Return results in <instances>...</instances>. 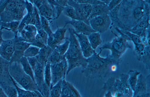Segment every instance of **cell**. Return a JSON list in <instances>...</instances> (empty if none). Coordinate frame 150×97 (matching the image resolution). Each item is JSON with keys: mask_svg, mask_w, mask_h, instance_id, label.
Listing matches in <instances>:
<instances>
[{"mask_svg": "<svg viewBox=\"0 0 150 97\" xmlns=\"http://www.w3.org/2000/svg\"><path fill=\"white\" fill-rule=\"evenodd\" d=\"M3 41L1 37V32H0V46L1 45Z\"/></svg>", "mask_w": 150, "mask_h": 97, "instance_id": "cell-47", "label": "cell"}, {"mask_svg": "<svg viewBox=\"0 0 150 97\" xmlns=\"http://www.w3.org/2000/svg\"><path fill=\"white\" fill-rule=\"evenodd\" d=\"M35 23L34 25L36 27L37 30L42 29L40 22V15L39 13L38 10L36 12L35 15Z\"/></svg>", "mask_w": 150, "mask_h": 97, "instance_id": "cell-40", "label": "cell"}, {"mask_svg": "<svg viewBox=\"0 0 150 97\" xmlns=\"http://www.w3.org/2000/svg\"><path fill=\"white\" fill-rule=\"evenodd\" d=\"M0 97H8L0 87Z\"/></svg>", "mask_w": 150, "mask_h": 97, "instance_id": "cell-45", "label": "cell"}, {"mask_svg": "<svg viewBox=\"0 0 150 97\" xmlns=\"http://www.w3.org/2000/svg\"><path fill=\"white\" fill-rule=\"evenodd\" d=\"M15 42L12 40L3 41L0 46V56L9 62L14 52Z\"/></svg>", "mask_w": 150, "mask_h": 97, "instance_id": "cell-13", "label": "cell"}, {"mask_svg": "<svg viewBox=\"0 0 150 97\" xmlns=\"http://www.w3.org/2000/svg\"><path fill=\"white\" fill-rule=\"evenodd\" d=\"M141 72L136 70H129L127 74L128 75L129 84L133 91H134L137 83L138 77Z\"/></svg>", "mask_w": 150, "mask_h": 97, "instance_id": "cell-22", "label": "cell"}, {"mask_svg": "<svg viewBox=\"0 0 150 97\" xmlns=\"http://www.w3.org/2000/svg\"><path fill=\"white\" fill-rule=\"evenodd\" d=\"M45 66L38 61L33 70L35 81L38 91L43 96L47 95L50 93V88L45 83L44 79V71Z\"/></svg>", "mask_w": 150, "mask_h": 97, "instance_id": "cell-8", "label": "cell"}, {"mask_svg": "<svg viewBox=\"0 0 150 97\" xmlns=\"http://www.w3.org/2000/svg\"><path fill=\"white\" fill-rule=\"evenodd\" d=\"M65 22L64 27L68 24L71 25L74 27L75 32L77 33L82 34L87 36L92 32H96L90 25L81 20L71 19L65 20Z\"/></svg>", "mask_w": 150, "mask_h": 97, "instance_id": "cell-11", "label": "cell"}, {"mask_svg": "<svg viewBox=\"0 0 150 97\" xmlns=\"http://www.w3.org/2000/svg\"><path fill=\"white\" fill-rule=\"evenodd\" d=\"M146 10L144 0H122L109 12L111 27L128 31L142 19Z\"/></svg>", "mask_w": 150, "mask_h": 97, "instance_id": "cell-1", "label": "cell"}, {"mask_svg": "<svg viewBox=\"0 0 150 97\" xmlns=\"http://www.w3.org/2000/svg\"><path fill=\"white\" fill-rule=\"evenodd\" d=\"M30 1L31 3L32 4H33L37 9H38L41 5L42 0H30Z\"/></svg>", "mask_w": 150, "mask_h": 97, "instance_id": "cell-43", "label": "cell"}, {"mask_svg": "<svg viewBox=\"0 0 150 97\" xmlns=\"http://www.w3.org/2000/svg\"><path fill=\"white\" fill-rule=\"evenodd\" d=\"M25 8L27 10L28 13L32 15L34 11L35 6H33L32 3L29 2L27 1L25 2Z\"/></svg>", "mask_w": 150, "mask_h": 97, "instance_id": "cell-41", "label": "cell"}, {"mask_svg": "<svg viewBox=\"0 0 150 97\" xmlns=\"http://www.w3.org/2000/svg\"><path fill=\"white\" fill-rule=\"evenodd\" d=\"M68 84L70 91L71 97H81L78 91L72 84L69 82Z\"/></svg>", "mask_w": 150, "mask_h": 97, "instance_id": "cell-35", "label": "cell"}, {"mask_svg": "<svg viewBox=\"0 0 150 97\" xmlns=\"http://www.w3.org/2000/svg\"><path fill=\"white\" fill-rule=\"evenodd\" d=\"M62 80H60L50 89L49 97H61L62 95Z\"/></svg>", "mask_w": 150, "mask_h": 97, "instance_id": "cell-25", "label": "cell"}, {"mask_svg": "<svg viewBox=\"0 0 150 97\" xmlns=\"http://www.w3.org/2000/svg\"><path fill=\"white\" fill-rule=\"evenodd\" d=\"M40 49L30 45L24 51L23 56L26 58L36 56L38 54Z\"/></svg>", "mask_w": 150, "mask_h": 97, "instance_id": "cell-28", "label": "cell"}, {"mask_svg": "<svg viewBox=\"0 0 150 97\" xmlns=\"http://www.w3.org/2000/svg\"><path fill=\"white\" fill-rule=\"evenodd\" d=\"M79 4H87L91 5L96 4H105L100 0H74Z\"/></svg>", "mask_w": 150, "mask_h": 97, "instance_id": "cell-34", "label": "cell"}, {"mask_svg": "<svg viewBox=\"0 0 150 97\" xmlns=\"http://www.w3.org/2000/svg\"><path fill=\"white\" fill-rule=\"evenodd\" d=\"M9 72L11 78L21 88L31 91H38L35 83L24 72L19 62H13L10 64Z\"/></svg>", "mask_w": 150, "mask_h": 97, "instance_id": "cell-5", "label": "cell"}, {"mask_svg": "<svg viewBox=\"0 0 150 97\" xmlns=\"http://www.w3.org/2000/svg\"><path fill=\"white\" fill-rule=\"evenodd\" d=\"M31 45L41 49L46 46L39 35L37 33L36 35L34 40Z\"/></svg>", "mask_w": 150, "mask_h": 97, "instance_id": "cell-33", "label": "cell"}, {"mask_svg": "<svg viewBox=\"0 0 150 97\" xmlns=\"http://www.w3.org/2000/svg\"><path fill=\"white\" fill-rule=\"evenodd\" d=\"M72 30L77 38L83 56L86 59L89 58L96 51L91 47L87 36L76 33L74 29Z\"/></svg>", "mask_w": 150, "mask_h": 97, "instance_id": "cell-10", "label": "cell"}, {"mask_svg": "<svg viewBox=\"0 0 150 97\" xmlns=\"http://www.w3.org/2000/svg\"><path fill=\"white\" fill-rule=\"evenodd\" d=\"M80 4L84 18L88 21V19L91 12L92 5L87 4Z\"/></svg>", "mask_w": 150, "mask_h": 97, "instance_id": "cell-31", "label": "cell"}, {"mask_svg": "<svg viewBox=\"0 0 150 97\" xmlns=\"http://www.w3.org/2000/svg\"><path fill=\"white\" fill-rule=\"evenodd\" d=\"M19 24L18 21H14L11 23H7L6 25H8L7 26L10 27L11 29L13 30H16L18 27Z\"/></svg>", "mask_w": 150, "mask_h": 97, "instance_id": "cell-42", "label": "cell"}, {"mask_svg": "<svg viewBox=\"0 0 150 97\" xmlns=\"http://www.w3.org/2000/svg\"><path fill=\"white\" fill-rule=\"evenodd\" d=\"M87 59V65L81 72L85 77L91 79L106 77L110 73L116 71L122 62V59H114L108 54L106 57H101L96 51Z\"/></svg>", "mask_w": 150, "mask_h": 97, "instance_id": "cell-2", "label": "cell"}, {"mask_svg": "<svg viewBox=\"0 0 150 97\" xmlns=\"http://www.w3.org/2000/svg\"><path fill=\"white\" fill-rule=\"evenodd\" d=\"M37 33L39 35L45 44L47 45L48 36L47 34L42 28L37 30Z\"/></svg>", "mask_w": 150, "mask_h": 97, "instance_id": "cell-36", "label": "cell"}, {"mask_svg": "<svg viewBox=\"0 0 150 97\" xmlns=\"http://www.w3.org/2000/svg\"><path fill=\"white\" fill-rule=\"evenodd\" d=\"M53 50L52 48L47 45L40 49L38 54L36 56L38 61L45 66Z\"/></svg>", "mask_w": 150, "mask_h": 97, "instance_id": "cell-18", "label": "cell"}, {"mask_svg": "<svg viewBox=\"0 0 150 97\" xmlns=\"http://www.w3.org/2000/svg\"><path fill=\"white\" fill-rule=\"evenodd\" d=\"M40 15L48 20L50 23L53 19V12L51 5L47 0H42L41 6L38 9Z\"/></svg>", "mask_w": 150, "mask_h": 97, "instance_id": "cell-15", "label": "cell"}, {"mask_svg": "<svg viewBox=\"0 0 150 97\" xmlns=\"http://www.w3.org/2000/svg\"><path fill=\"white\" fill-rule=\"evenodd\" d=\"M150 0H145L146 8L145 14L142 19L128 31L140 37L141 39L146 38L150 32Z\"/></svg>", "mask_w": 150, "mask_h": 97, "instance_id": "cell-6", "label": "cell"}, {"mask_svg": "<svg viewBox=\"0 0 150 97\" xmlns=\"http://www.w3.org/2000/svg\"><path fill=\"white\" fill-rule=\"evenodd\" d=\"M64 57V55H61L54 49L51 53L47 62L50 65L55 64L60 62Z\"/></svg>", "mask_w": 150, "mask_h": 97, "instance_id": "cell-24", "label": "cell"}, {"mask_svg": "<svg viewBox=\"0 0 150 97\" xmlns=\"http://www.w3.org/2000/svg\"><path fill=\"white\" fill-rule=\"evenodd\" d=\"M69 41L68 49L64 55L68 65L66 75L75 68L81 67L82 69L86 68L87 65V59L83 56L77 38L74 34L72 28L68 29Z\"/></svg>", "mask_w": 150, "mask_h": 97, "instance_id": "cell-3", "label": "cell"}, {"mask_svg": "<svg viewBox=\"0 0 150 97\" xmlns=\"http://www.w3.org/2000/svg\"><path fill=\"white\" fill-rule=\"evenodd\" d=\"M31 45V44L25 41H16L14 52L9 64L13 62H19L21 58L23 56L25 51Z\"/></svg>", "mask_w": 150, "mask_h": 97, "instance_id": "cell-14", "label": "cell"}, {"mask_svg": "<svg viewBox=\"0 0 150 97\" xmlns=\"http://www.w3.org/2000/svg\"><path fill=\"white\" fill-rule=\"evenodd\" d=\"M27 58L33 71L35 68L38 62V60L36 56L33 57Z\"/></svg>", "mask_w": 150, "mask_h": 97, "instance_id": "cell-39", "label": "cell"}, {"mask_svg": "<svg viewBox=\"0 0 150 97\" xmlns=\"http://www.w3.org/2000/svg\"><path fill=\"white\" fill-rule=\"evenodd\" d=\"M67 4L74 9L80 20L90 25L89 21L86 20L83 16L80 4L76 2L74 0H67Z\"/></svg>", "mask_w": 150, "mask_h": 97, "instance_id": "cell-21", "label": "cell"}, {"mask_svg": "<svg viewBox=\"0 0 150 97\" xmlns=\"http://www.w3.org/2000/svg\"><path fill=\"white\" fill-rule=\"evenodd\" d=\"M44 76L45 84L50 88L51 82V73L50 64L47 62L45 66Z\"/></svg>", "mask_w": 150, "mask_h": 97, "instance_id": "cell-27", "label": "cell"}, {"mask_svg": "<svg viewBox=\"0 0 150 97\" xmlns=\"http://www.w3.org/2000/svg\"><path fill=\"white\" fill-rule=\"evenodd\" d=\"M92 10L88 20L98 16L105 14H108L109 11L108 5L106 4H96L92 5Z\"/></svg>", "mask_w": 150, "mask_h": 97, "instance_id": "cell-17", "label": "cell"}, {"mask_svg": "<svg viewBox=\"0 0 150 97\" xmlns=\"http://www.w3.org/2000/svg\"><path fill=\"white\" fill-rule=\"evenodd\" d=\"M148 82L147 78L140 73L138 77L137 80L135 90L134 97L137 95L146 93Z\"/></svg>", "mask_w": 150, "mask_h": 97, "instance_id": "cell-16", "label": "cell"}, {"mask_svg": "<svg viewBox=\"0 0 150 97\" xmlns=\"http://www.w3.org/2000/svg\"><path fill=\"white\" fill-rule=\"evenodd\" d=\"M18 3V1H9L6 5V10H13L16 9Z\"/></svg>", "mask_w": 150, "mask_h": 97, "instance_id": "cell-37", "label": "cell"}, {"mask_svg": "<svg viewBox=\"0 0 150 97\" xmlns=\"http://www.w3.org/2000/svg\"><path fill=\"white\" fill-rule=\"evenodd\" d=\"M87 36L91 47L94 50L103 42L100 34L98 32H92Z\"/></svg>", "mask_w": 150, "mask_h": 97, "instance_id": "cell-19", "label": "cell"}, {"mask_svg": "<svg viewBox=\"0 0 150 97\" xmlns=\"http://www.w3.org/2000/svg\"><path fill=\"white\" fill-rule=\"evenodd\" d=\"M114 28L120 34V36H117L112 32L116 37L111 41L106 43L100 47L98 53L100 55L103 50H109L111 51V54L109 55L110 56L114 59L119 60L121 59L122 55L128 49H131L132 46L130 43L131 39L127 35L122 33L118 28Z\"/></svg>", "mask_w": 150, "mask_h": 97, "instance_id": "cell-4", "label": "cell"}, {"mask_svg": "<svg viewBox=\"0 0 150 97\" xmlns=\"http://www.w3.org/2000/svg\"><path fill=\"white\" fill-rule=\"evenodd\" d=\"M19 62L24 72L30 76L35 83L33 71L27 58L24 56L22 57L20 60Z\"/></svg>", "mask_w": 150, "mask_h": 97, "instance_id": "cell-20", "label": "cell"}, {"mask_svg": "<svg viewBox=\"0 0 150 97\" xmlns=\"http://www.w3.org/2000/svg\"><path fill=\"white\" fill-rule=\"evenodd\" d=\"M48 2L50 4L53 5L56 11V17L55 19H57L60 15L63 12L64 7L59 5L55 0H47Z\"/></svg>", "mask_w": 150, "mask_h": 97, "instance_id": "cell-32", "label": "cell"}, {"mask_svg": "<svg viewBox=\"0 0 150 97\" xmlns=\"http://www.w3.org/2000/svg\"><path fill=\"white\" fill-rule=\"evenodd\" d=\"M40 16L41 28L49 36L53 33L50 26V22L47 20L43 17L40 15Z\"/></svg>", "mask_w": 150, "mask_h": 97, "instance_id": "cell-30", "label": "cell"}, {"mask_svg": "<svg viewBox=\"0 0 150 97\" xmlns=\"http://www.w3.org/2000/svg\"><path fill=\"white\" fill-rule=\"evenodd\" d=\"M50 65L51 73L50 89L64 77H66L68 69V65L64 56L59 63Z\"/></svg>", "mask_w": 150, "mask_h": 97, "instance_id": "cell-7", "label": "cell"}, {"mask_svg": "<svg viewBox=\"0 0 150 97\" xmlns=\"http://www.w3.org/2000/svg\"><path fill=\"white\" fill-rule=\"evenodd\" d=\"M122 0H111L107 5L109 11L110 12L117 6L122 1Z\"/></svg>", "mask_w": 150, "mask_h": 97, "instance_id": "cell-38", "label": "cell"}, {"mask_svg": "<svg viewBox=\"0 0 150 97\" xmlns=\"http://www.w3.org/2000/svg\"><path fill=\"white\" fill-rule=\"evenodd\" d=\"M62 12L65 15L72 20H80L74 9L70 6L68 5L65 7Z\"/></svg>", "mask_w": 150, "mask_h": 97, "instance_id": "cell-26", "label": "cell"}, {"mask_svg": "<svg viewBox=\"0 0 150 97\" xmlns=\"http://www.w3.org/2000/svg\"><path fill=\"white\" fill-rule=\"evenodd\" d=\"M67 29L65 27L57 28L55 32L48 36L47 45L53 49L65 39V33Z\"/></svg>", "mask_w": 150, "mask_h": 97, "instance_id": "cell-12", "label": "cell"}, {"mask_svg": "<svg viewBox=\"0 0 150 97\" xmlns=\"http://www.w3.org/2000/svg\"></svg>", "mask_w": 150, "mask_h": 97, "instance_id": "cell-48", "label": "cell"}, {"mask_svg": "<svg viewBox=\"0 0 150 97\" xmlns=\"http://www.w3.org/2000/svg\"><path fill=\"white\" fill-rule=\"evenodd\" d=\"M65 41L64 43L57 45L54 49L62 56L64 55L67 52L69 44V41L67 38H65Z\"/></svg>", "mask_w": 150, "mask_h": 97, "instance_id": "cell-29", "label": "cell"}, {"mask_svg": "<svg viewBox=\"0 0 150 97\" xmlns=\"http://www.w3.org/2000/svg\"><path fill=\"white\" fill-rule=\"evenodd\" d=\"M13 81L17 91V97H37V94L35 92L22 89L13 80Z\"/></svg>", "mask_w": 150, "mask_h": 97, "instance_id": "cell-23", "label": "cell"}, {"mask_svg": "<svg viewBox=\"0 0 150 97\" xmlns=\"http://www.w3.org/2000/svg\"><path fill=\"white\" fill-rule=\"evenodd\" d=\"M90 25L96 32L100 34L107 31L111 26V21L108 14L97 16L89 20Z\"/></svg>", "mask_w": 150, "mask_h": 97, "instance_id": "cell-9", "label": "cell"}, {"mask_svg": "<svg viewBox=\"0 0 150 97\" xmlns=\"http://www.w3.org/2000/svg\"><path fill=\"white\" fill-rule=\"evenodd\" d=\"M57 4L59 5L65 7L68 5L67 4V0H55Z\"/></svg>", "mask_w": 150, "mask_h": 97, "instance_id": "cell-44", "label": "cell"}, {"mask_svg": "<svg viewBox=\"0 0 150 97\" xmlns=\"http://www.w3.org/2000/svg\"><path fill=\"white\" fill-rule=\"evenodd\" d=\"M101 1L103 2L106 5H108L110 2L111 0H100Z\"/></svg>", "mask_w": 150, "mask_h": 97, "instance_id": "cell-46", "label": "cell"}]
</instances>
